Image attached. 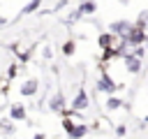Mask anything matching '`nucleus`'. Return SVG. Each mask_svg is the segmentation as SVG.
Masks as SVG:
<instances>
[{"instance_id":"9","label":"nucleus","mask_w":148,"mask_h":139,"mask_svg":"<svg viewBox=\"0 0 148 139\" xmlns=\"http://www.w3.org/2000/svg\"><path fill=\"white\" fill-rule=\"evenodd\" d=\"M99 88H104V90H109V88H113V83L109 81V76H104V79L99 81Z\"/></svg>"},{"instance_id":"6","label":"nucleus","mask_w":148,"mask_h":139,"mask_svg":"<svg viewBox=\"0 0 148 139\" xmlns=\"http://www.w3.org/2000/svg\"><path fill=\"white\" fill-rule=\"evenodd\" d=\"M81 12H83V14L95 12V2H83V5H81Z\"/></svg>"},{"instance_id":"8","label":"nucleus","mask_w":148,"mask_h":139,"mask_svg":"<svg viewBox=\"0 0 148 139\" xmlns=\"http://www.w3.org/2000/svg\"><path fill=\"white\" fill-rule=\"evenodd\" d=\"M127 67H130L132 72H136V70H139V58H127Z\"/></svg>"},{"instance_id":"10","label":"nucleus","mask_w":148,"mask_h":139,"mask_svg":"<svg viewBox=\"0 0 148 139\" xmlns=\"http://www.w3.org/2000/svg\"><path fill=\"white\" fill-rule=\"evenodd\" d=\"M51 107H53V109H62V97H60V95H56V97H53V102H51Z\"/></svg>"},{"instance_id":"13","label":"nucleus","mask_w":148,"mask_h":139,"mask_svg":"<svg viewBox=\"0 0 148 139\" xmlns=\"http://www.w3.org/2000/svg\"><path fill=\"white\" fill-rule=\"evenodd\" d=\"M35 139H44V137H42V134H37V137H35Z\"/></svg>"},{"instance_id":"7","label":"nucleus","mask_w":148,"mask_h":139,"mask_svg":"<svg viewBox=\"0 0 148 139\" xmlns=\"http://www.w3.org/2000/svg\"><path fill=\"white\" fill-rule=\"evenodd\" d=\"M111 42H113V37H111V35H102V37H99V44H102V46H106V49L111 46Z\"/></svg>"},{"instance_id":"3","label":"nucleus","mask_w":148,"mask_h":139,"mask_svg":"<svg viewBox=\"0 0 148 139\" xmlns=\"http://www.w3.org/2000/svg\"><path fill=\"white\" fill-rule=\"evenodd\" d=\"M86 104H88V97H86V93L81 90V93L76 95V100H74V109H83Z\"/></svg>"},{"instance_id":"1","label":"nucleus","mask_w":148,"mask_h":139,"mask_svg":"<svg viewBox=\"0 0 148 139\" xmlns=\"http://www.w3.org/2000/svg\"><path fill=\"white\" fill-rule=\"evenodd\" d=\"M130 30H132V25H130V23H125V21H118V23H113V32L130 35Z\"/></svg>"},{"instance_id":"2","label":"nucleus","mask_w":148,"mask_h":139,"mask_svg":"<svg viewBox=\"0 0 148 139\" xmlns=\"http://www.w3.org/2000/svg\"><path fill=\"white\" fill-rule=\"evenodd\" d=\"M86 130H88L86 125H76V127L72 125V127H69V134H72V139H79V137H83V134H86Z\"/></svg>"},{"instance_id":"4","label":"nucleus","mask_w":148,"mask_h":139,"mask_svg":"<svg viewBox=\"0 0 148 139\" xmlns=\"http://www.w3.org/2000/svg\"><path fill=\"white\" fill-rule=\"evenodd\" d=\"M21 90H23V95H30V93H35V90H37V81H35V79H32V81H28V83H25Z\"/></svg>"},{"instance_id":"12","label":"nucleus","mask_w":148,"mask_h":139,"mask_svg":"<svg viewBox=\"0 0 148 139\" xmlns=\"http://www.w3.org/2000/svg\"><path fill=\"white\" fill-rule=\"evenodd\" d=\"M118 104H120V102H118V100H116V97H111V100H109V109H116V107H118Z\"/></svg>"},{"instance_id":"5","label":"nucleus","mask_w":148,"mask_h":139,"mask_svg":"<svg viewBox=\"0 0 148 139\" xmlns=\"http://www.w3.org/2000/svg\"><path fill=\"white\" fill-rule=\"evenodd\" d=\"M25 116V111H23V107H14L12 109V118H16V120H21Z\"/></svg>"},{"instance_id":"11","label":"nucleus","mask_w":148,"mask_h":139,"mask_svg":"<svg viewBox=\"0 0 148 139\" xmlns=\"http://www.w3.org/2000/svg\"><path fill=\"white\" fill-rule=\"evenodd\" d=\"M37 7H39V0H32V2H30V5L23 9V12H32V9H37Z\"/></svg>"}]
</instances>
